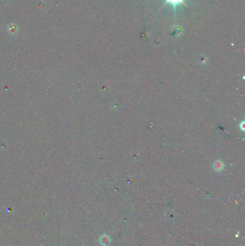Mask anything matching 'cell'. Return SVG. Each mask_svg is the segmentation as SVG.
<instances>
[{
  "mask_svg": "<svg viewBox=\"0 0 245 246\" xmlns=\"http://www.w3.org/2000/svg\"><path fill=\"white\" fill-rule=\"evenodd\" d=\"M168 3L172 5L173 6L174 10H176V7H178L179 5H185L186 7L189 8V7H188V6L185 5V3L184 2V0H166V2L164 4V5H167Z\"/></svg>",
  "mask_w": 245,
  "mask_h": 246,
  "instance_id": "1",
  "label": "cell"
}]
</instances>
